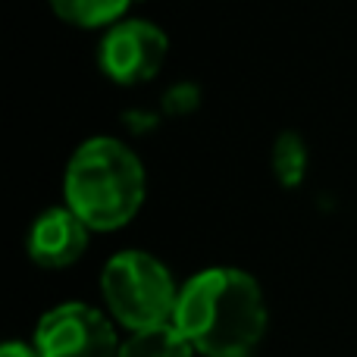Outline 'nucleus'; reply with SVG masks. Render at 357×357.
Listing matches in <instances>:
<instances>
[{"label":"nucleus","mask_w":357,"mask_h":357,"mask_svg":"<svg viewBox=\"0 0 357 357\" xmlns=\"http://www.w3.org/2000/svg\"><path fill=\"white\" fill-rule=\"evenodd\" d=\"M38 357H119L123 342L100 310L91 304H60L38 320L35 329Z\"/></svg>","instance_id":"20e7f679"},{"label":"nucleus","mask_w":357,"mask_h":357,"mask_svg":"<svg viewBox=\"0 0 357 357\" xmlns=\"http://www.w3.org/2000/svg\"><path fill=\"white\" fill-rule=\"evenodd\" d=\"M54 13L69 25L79 29H100L116 25L119 16L132 6V0H50Z\"/></svg>","instance_id":"6e6552de"},{"label":"nucleus","mask_w":357,"mask_h":357,"mask_svg":"<svg viewBox=\"0 0 357 357\" xmlns=\"http://www.w3.org/2000/svg\"><path fill=\"white\" fill-rule=\"evenodd\" d=\"M167 35L144 19H123L104 35L98 50L100 69L119 85H142L160 73L167 60Z\"/></svg>","instance_id":"39448f33"},{"label":"nucleus","mask_w":357,"mask_h":357,"mask_svg":"<svg viewBox=\"0 0 357 357\" xmlns=\"http://www.w3.org/2000/svg\"><path fill=\"white\" fill-rule=\"evenodd\" d=\"M248 357H251V354H248Z\"/></svg>","instance_id":"9b49d317"},{"label":"nucleus","mask_w":357,"mask_h":357,"mask_svg":"<svg viewBox=\"0 0 357 357\" xmlns=\"http://www.w3.org/2000/svg\"><path fill=\"white\" fill-rule=\"evenodd\" d=\"M63 195L66 207L91 232H113L142 210L144 167L135 151L116 138H88L69 157Z\"/></svg>","instance_id":"f03ea898"},{"label":"nucleus","mask_w":357,"mask_h":357,"mask_svg":"<svg viewBox=\"0 0 357 357\" xmlns=\"http://www.w3.org/2000/svg\"><path fill=\"white\" fill-rule=\"evenodd\" d=\"M88 232L91 229L69 207H50L31 222L25 235V251L44 270H63L85 254Z\"/></svg>","instance_id":"423d86ee"},{"label":"nucleus","mask_w":357,"mask_h":357,"mask_svg":"<svg viewBox=\"0 0 357 357\" xmlns=\"http://www.w3.org/2000/svg\"><path fill=\"white\" fill-rule=\"evenodd\" d=\"M173 326L204 357H248L266 333V301L257 279L213 266L178 289Z\"/></svg>","instance_id":"f257e3e1"},{"label":"nucleus","mask_w":357,"mask_h":357,"mask_svg":"<svg viewBox=\"0 0 357 357\" xmlns=\"http://www.w3.org/2000/svg\"><path fill=\"white\" fill-rule=\"evenodd\" d=\"M191 354H195V348L188 345V339L178 333L173 323L132 333L119 348V357H191Z\"/></svg>","instance_id":"0eeeda50"},{"label":"nucleus","mask_w":357,"mask_h":357,"mask_svg":"<svg viewBox=\"0 0 357 357\" xmlns=\"http://www.w3.org/2000/svg\"><path fill=\"white\" fill-rule=\"evenodd\" d=\"M0 357H38L35 345H25V342H6L0 348Z\"/></svg>","instance_id":"9d476101"},{"label":"nucleus","mask_w":357,"mask_h":357,"mask_svg":"<svg viewBox=\"0 0 357 357\" xmlns=\"http://www.w3.org/2000/svg\"><path fill=\"white\" fill-rule=\"evenodd\" d=\"M270 167L276 182L285 185V188H295V185L304 182V173H307V144H304V138L298 132L276 135L270 151Z\"/></svg>","instance_id":"1a4fd4ad"},{"label":"nucleus","mask_w":357,"mask_h":357,"mask_svg":"<svg viewBox=\"0 0 357 357\" xmlns=\"http://www.w3.org/2000/svg\"><path fill=\"white\" fill-rule=\"evenodd\" d=\"M100 291L110 314L132 333L173 323L178 291L169 270L144 251H119L100 273Z\"/></svg>","instance_id":"7ed1b4c3"}]
</instances>
